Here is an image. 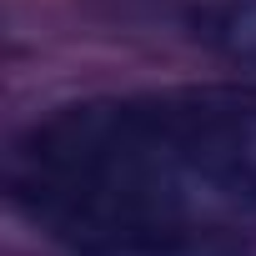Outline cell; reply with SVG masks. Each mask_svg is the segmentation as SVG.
Returning a JSON list of instances; mask_svg holds the SVG:
<instances>
[{
  "mask_svg": "<svg viewBox=\"0 0 256 256\" xmlns=\"http://www.w3.org/2000/svg\"><path fill=\"white\" fill-rule=\"evenodd\" d=\"M6 186L76 256L256 221V86L86 96L26 126Z\"/></svg>",
  "mask_w": 256,
  "mask_h": 256,
  "instance_id": "1",
  "label": "cell"
},
{
  "mask_svg": "<svg viewBox=\"0 0 256 256\" xmlns=\"http://www.w3.org/2000/svg\"><path fill=\"white\" fill-rule=\"evenodd\" d=\"M191 36L236 66H256V0H211L186 16Z\"/></svg>",
  "mask_w": 256,
  "mask_h": 256,
  "instance_id": "2",
  "label": "cell"
},
{
  "mask_svg": "<svg viewBox=\"0 0 256 256\" xmlns=\"http://www.w3.org/2000/svg\"><path fill=\"white\" fill-rule=\"evenodd\" d=\"M100 256H256V241L246 236V226H226V231L161 236V241L120 246V251H100Z\"/></svg>",
  "mask_w": 256,
  "mask_h": 256,
  "instance_id": "3",
  "label": "cell"
}]
</instances>
